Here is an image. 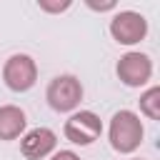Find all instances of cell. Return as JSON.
Masks as SVG:
<instances>
[{
	"instance_id": "obj_4",
	"label": "cell",
	"mask_w": 160,
	"mask_h": 160,
	"mask_svg": "<svg viewBox=\"0 0 160 160\" xmlns=\"http://www.w3.org/2000/svg\"><path fill=\"white\" fill-rule=\"evenodd\" d=\"M62 132H65V138H68L70 142H75V145H90V142H95V140L100 138L102 122H100V118H98L95 112L80 110V112H75V115H70V118L65 120Z\"/></svg>"
},
{
	"instance_id": "obj_9",
	"label": "cell",
	"mask_w": 160,
	"mask_h": 160,
	"mask_svg": "<svg viewBox=\"0 0 160 160\" xmlns=\"http://www.w3.org/2000/svg\"><path fill=\"white\" fill-rule=\"evenodd\" d=\"M140 110L150 118V120H160V88H150L148 92H142L140 98Z\"/></svg>"
},
{
	"instance_id": "obj_8",
	"label": "cell",
	"mask_w": 160,
	"mask_h": 160,
	"mask_svg": "<svg viewBox=\"0 0 160 160\" xmlns=\"http://www.w3.org/2000/svg\"><path fill=\"white\" fill-rule=\"evenodd\" d=\"M28 120L25 112L18 105H2L0 108V140H15L25 130Z\"/></svg>"
},
{
	"instance_id": "obj_11",
	"label": "cell",
	"mask_w": 160,
	"mask_h": 160,
	"mask_svg": "<svg viewBox=\"0 0 160 160\" xmlns=\"http://www.w3.org/2000/svg\"><path fill=\"white\" fill-rule=\"evenodd\" d=\"M50 160H80V158H78L72 150H60V152H55Z\"/></svg>"
},
{
	"instance_id": "obj_10",
	"label": "cell",
	"mask_w": 160,
	"mask_h": 160,
	"mask_svg": "<svg viewBox=\"0 0 160 160\" xmlns=\"http://www.w3.org/2000/svg\"><path fill=\"white\" fill-rule=\"evenodd\" d=\"M38 5H40V10H48V12H60V10H68V8H70V0H65V2H48V0H40Z\"/></svg>"
},
{
	"instance_id": "obj_5",
	"label": "cell",
	"mask_w": 160,
	"mask_h": 160,
	"mask_svg": "<svg viewBox=\"0 0 160 160\" xmlns=\"http://www.w3.org/2000/svg\"><path fill=\"white\" fill-rule=\"evenodd\" d=\"M110 32L118 42L122 45H135L148 35V20L140 12L132 10H122L110 20Z\"/></svg>"
},
{
	"instance_id": "obj_6",
	"label": "cell",
	"mask_w": 160,
	"mask_h": 160,
	"mask_svg": "<svg viewBox=\"0 0 160 160\" xmlns=\"http://www.w3.org/2000/svg\"><path fill=\"white\" fill-rule=\"evenodd\" d=\"M150 75H152V62L142 52H125L118 62V78L130 88L145 85L150 80Z\"/></svg>"
},
{
	"instance_id": "obj_1",
	"label": "cell",
	"mask_w": 160,
	"mask_h": 160,
	"mask_svg": "<svg viewBox=\"0 0 160 160\" xmlns=\"http://www.w3.org/2000/svg\"><path fill=\"white\" fill-rule=\"evenodd\" d=\"M142 142V122L132 110H120L110 120V145L118 152H132Z\"/></svg>"
},
{
	"instance_id": "obj_2",
	"label": "cell",
	"mask_w": 160,
	"mask_h": 160,
	"mask_svg": "<svg viewBox=\"0 0 160 160\" xmlns=\"http://www.w3.org/2000/svg\"><path fill=\"white\" fill-rule=\"evenodd\" d=\"M45 98H48V102H50L52 110L70 112L82 100V85H80V80L75 75H58V78L50 80Z\"/></svg>"
},
{
	"instance_id": "obj_3",
	"label": "cell",
	"mask_w": 160,
	"mask_h": 160,
	"mask_svg": "<svg viewBox=\"0 0 160 160\" xmlns=\"http://www.w3.org/2000/svg\"><path fill=\"white\" fill-rule=\"evenodd\" d=\"M2 80L15 92L30 90L35 85V80H38V65H35V60L30 55H22V52L8 58L5 68H2Z\"/></svg>"
},
{
	"instance_id": "obj_12",
	"label": "cell",
	"mask_w": 160,
	"mask_h": 160,
	"mask_svg": "<svg viewBox=\"0 0 160 160\" xmlns=\"http://www.w3.org/2000/svg\"><path fill=\"white\" fill-rule=\"evenodd\" d=\"M92 10H112L115 8V2H102V5H95V2H88Z\"/></svg>"
},
{
	"instance_id": "obj_7",
	"label": "cell",
	"mask_w": 160,
	"mask_h": 160,
	"mask_svg": "<svg viewBox=\"0 0 160 160\" xmlns=\"http://www.w3.org/2000/svg\"><path fill=\"white\" fill-rule=\"evenodd\" d=\"M55 142H58V138L50 128H35L20 140V150L28 160H42L45 155H50L55 150Z\"/></svg>"
}]
</instances>
